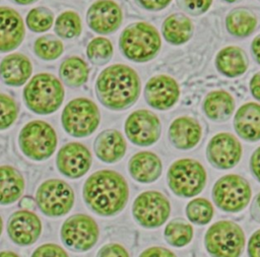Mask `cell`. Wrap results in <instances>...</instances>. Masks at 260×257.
I'll list each match as a JSON object with an SVG mask.
<instances>
[{
	"label": "cell",
	"mask_w": 260,
	"mask_h": 257,
	"mask_svg": "<svg viewBox=\"0 0 260 257\" xmlns=\"http://www.w3.org/2000/svg\"><path fill=\"white\" fill-rule=\"evenodd\" d=\"M83 199L96 214L112 216L123 210L128 198L127 181L118 172L101 170L91 174L83 185Z\"/></svg>",
	"instance_id": "cell-1"
},
{
	"label": "cell",
	"mask_w": 260,
	"mask_h": 257,
	"mask_svg": "<svg viewBox=\"0 0 260 257\" xmlns=\"http://www.w3.org/2000/svg\"><path fill=\"white\" fill-rule=\"evenodd\" d=\"M141 90L137 72L125 64L105 68L96 78L95 93L100 103L113 111H122L136 103Z\"/></svg>",
	"instance_id": "cell-2"
},
{
	"label": "cell",
	"mask_w": 260,
	"mask_h": 257,
	"mask_svg": "<svg viewBox=\"0 0 260 257\" xmlns=\"http://www.w3.org/2000/svg\"><path fill=\"white\" fill-rule=\"evenodd\" d=\"M119 46L127 59L142 63L153 59L157 55L161 40L157 29L152 24L137 21L123 29Z\"/></svg>",
	"instance_id": "cell-3"
},
{
	"label": "cell",
	"mask_w": 260,
	"mask_h": 257,
	"mask_svg": "<svg viewBox=\"0 0 260 257\" xmlns=\"http://www.w3.org/2000/svg\"><path fill=\"white\" fill-rule=\"evenodd\" d=\"M64 99L60 80L49 73L35 75L23 89L26 107L36 114L48 115L57 111Z\"/></svg>",
	"instance_id": "cell-4"
},
{
	"label": "cell",
	"mask_w": 260,
	"mask_h": 257,
	"mask_svg": "<svg viewBox=\"0 0 260 257\" xmlns=\"http://www.w3.org/2000/svg\"><path fill=\"white\" fill-rule=\"evenodd\" d=\"M207 174L204 167L193 158H180L174 162L167 174L170 190L178 197L192 198L205 187Z\"/></svg>",
	"instance_id": "cell-5"
},
{
	"label": "cell",
	"mask_w": 260,
	"mask_h": 257,
	"mask_svg": "<svg viewBox=\"0 0 260 257\" xmlns=\"http://www.w3.org/2000/svg\"><path fill=\"white\" fill-rule=\"evenodd\" d=\"M245 244L243 229L231 220L212 223L204 236V246L211 257H240Z\"/></svg>",
	"instance_id": "cell-6"
},
{
	"label": "cell",
	"mask_w": 260,
	"mask_h": 257,
	"mask_svg": "<svg viewBox=\"0 0 260 257\" xmlns=\"http://www.w3.org/2000/svg\"><path fill=\"white\" fill-rule=\"evenodd\" d=\"M211 195L220 210L236 213L247 207L252 197V189L249 182L242 176L229 174L214 183Z\"/></svg>",
	"instance_id": "cell-7"
},
{
	"label": "cell",
	"mask_w": 260,
	"mask_h": 257,
	"mask_svg": "<svg viewBox=\"0 0 260 257\" xmlns=\"http://www.w3.org/2000/svg\"><path fill=\"white\" fill-rule=\"evenodd\" d=\"M62 126L73 137H86L100 125L101 115L98 106L85 98L70 101L63 110Z\"/></svg>",
	"instance_id": "cell-8"
},
{
	"label": "cell",
	"mask_w": 260,
	"mask_h": 257,
	"mask_svg": "<svg viewBox=\"0 0 260 257\" xmlns=\"http://www.w3.org/2000/svg\"><path fill=\"white\" fill-rule=\"evenodd\" d=\"M57 142V134L53 127L40 120L27 123L18 137L21 151L34 160H44L50 157L56 149Z\"/></svg>",
	"instance_id": "cell-9"
},
{
	"label": "cell",
	"mask_w": 260,
	"mask_h": 257,
	"mask_svg": "<svg viewBox=\"0 0 260 257\" xmlns=\"http://www.w3.org/2000/svg\"><path fill=\"white\" fill-rule=\"evenodd\" d=\"M170 214V201L158 191H144L135 198L132 204L134 219L145 229L159 228L167 221Z\"/></svg>",
	"instance_id": "cell-10"
},
{
	"label": "cell",
	"mask_w": 260,
	"mask_h": 257,
	"mask_svg": "<svg viewBox=\"0 0 260 257\" xmlns=\"http://www.w3.org/2000/svg\"><path fill=\"white\" fill-rule=\"evenodd\" d=\"M36 201L42 212L48 216H61L70 211L74 204V192L64 181L50 179L40 185Z\"/></svg>",
	"instance_id": "cell-11"
},
{
	"label": "cell",
	"mask_w": 260,
	"mask_h": 257,
	"mask_svg": "<svg viewBox=\"0 0 260 257\" xmlns=\"http://www.w3.org/2000/svg\"><path fill=\"white\" fill-rule=\"evenodd\" d=\"M100 230L95 220L86 214H74L68 217L61 228V239L66 246L85 252L98 242Z\"/></svg>",
	"instance_id": "cell-12"
},
{
	"label": "cell",
	"mask_w": 260,
	"mask_h": 257,
	"mask_svg": "<svg viewBox=\"0 0 260 257\" xmlns=\"http://www.w3.org/2000/svg\"><path fill=\"white\" fill-rule=\"evenodd\" d=\"M127 138L137 146H150L160 137L159 118L148 110H136L131 113L124 124Z\"/></svg>",
	"instance_id": "cell-13"
},
{
	"label": "cell",
	"mask_w": 260,
	"mask_h": 257,
	"mask_svg": "<svg viewBox=\"0 0 260 257\" xmlns=\"http://www.w3.org/2000/svg\"><path fill=\"white\" fill-rule=\"evenodd\" d=\"M242 157V145L239 139L229 132H219L211 137L206 146V158L218 170L236 167Z\"/></svg>",
	"instance_id": "cell-14"
},
{
	"label": "cell",
	"mask_w": 260,
	"mask_h": 257,
	"mask_svg": "<svg viewBox=\"0 0 260 257\" xmlns=\"http://www.w3.org/2000/svg\"><path fill=\"white\" fill-rule=\"evenodd\" d=\"M146 103L153 109L167 111L172 109L179 101L180 87L171 76L158 74L152 76L144 86Z\"/></svg>",
	"instance_id": "cell-15"
},
{
	"label": "cell",
	"mask_w": 260,
	"mask_h": 257,
	"mask_svg": "<svg viewBox=\"0 0 260 257\" xmlns=\"http://www.w3.org/2000/svg\"><path fill=\"white\" fill-rule=\"evenodd\" d=\"M56 165L62 175L70 179H78L88 172L91 166V154L83 144L70 142L58 151Z\"/></svg>",
	"instance_id": "cell-16"
},
{
	"label": "cell",
	"mask_w": 260,
	"mask_h": 257,
	"mask_svg": "<svg viewBox=\"0 0 260 257\" xmlns=\"http://www.w3.org/2000/svg\"><path fill=\"white\" fill-rule=\"evenodd\" d=\"M123 19L122 9L113 0H98L87 10L88 26L96 34L108 35L116 31Z\"/></svg>",
	"instance_id": "cell-17"
},
{
	"label": "cell",
	"mask_w": 260,
	"mask_h": 257,
	"mask_svg": "<svg viewBox=\"0 0 260 257\" xmlns=\"http://www.w3.org/2000/svg\"><path fill=\"white\" fill-rule=\"evenodd\" d=\"M7 233L15 244L28 246L39 239L42 233V222L36 213L27 209L18 210L10 216Z\"/></svg>",
	"instance_id": "cell-18"
},
{
	"label": "cell",
	"mask_w": 260,
	"mask_h": 257,
	"mask_svg": "<svg viewBox=\"0 0 260 257\" xmlns=\"http://www.w3.org/2000/svg\"><path fill=\"white\" fill-rule=\"evenodd\" d=\"M201 136V125L192 117H178L169 127V139L178 149L187 150L195 147L199 143Z\"/></svg>",
	"instance_id": "cell-19"
},
{
	"label": "cell",
	"mask_w": 260,
	"mask_h": 257,
	"mask_svg": "<svg viewBox=\"0 0 260 257\" xmlns=\"http://www.w3.org/2000/svg\"><path fill=\"white\" fill-rule=\"evenodd\" d=\"M24 38V24L21 16L12 8L0 7V52L17 48Z\"/></svg>",
	"instance_id": "cell-20"
},
{
	"label": "cell",
	"mask_w": 260,
	"mask_h": 257,
	"mask_svg": "<svg viewBox=\"0 0 260 257\" xmlns=\"http://www.w3.org/2000/svg\"><path fill=\"white\" fill-rule=\"evenodd\" d=\"M234 128L238 136L246 141L260 140V104H243L234 116Z\"/></svg>",
	"instance_id": "cell-21"
},
{
	"label": "cell",
	"mask_w": 260,
	"mask_h": 257,
	"mask_svg": "<svg viewBox=\"0 0 260 257\" xmlns=\"http://www.w3.org/2000/svg\"><path fill=\"white\" fill-rule=\"evenodd\" d=\"M128 171L135 181L149 184L155 182L160 177L162 164L154 152L139 151L129 159Z\"/></svg>",
	"instance_id": "cell-22"
},
{
	"label": "cell",
	"mask_w": 260,
	"mask_h": 257,
	"mask_svg": "<svg viewBox=\"0 0 260 257\" xmlns=\"http://www.w3.org/2000/svg\"><path fill=\"white\" fill-rule=\"evenodd\" d=\"M93 147L98 158L107 164L119 162L127 150L125 138L115 129H107L101 132L94 140Z\"/></svg>",
	"instance_id": "cell-23"
},
{
	"label": "cell",
	"mask_w": 260,
	"mask_h": 257,
	"mask_svg": "<svg viewBox=\"0 0 260 257\" xmlns=\"http://www.w3.org/2000/svg\"><path fill=\"white\" fill-rule=\"evenodd\" d=\"M203 112L205 116L213 122L228 121L236 108L234 97L223 89L212 90L203 101Z\"/></svg>",
	"instance_id": "cell-24"
},
{
	"label": "cell",
	"mask_w": 260,
	"mask_h": 257,
	"mask_svg": "<svg viewBox=\"0 0 260 257\" xmlns=\"http://www.w3.org/2000/svg\"><path fill=\"white\" fill-rule=\"evenodd\" d=\"M249 61L243 49L237 46L222 48L215 57L217 71L230 78L244 74L248 68Z\"/></svg>",
	"instance_id": "cell-25"
},
{
	"label": "cell",
	"mask_w": 260,
	"mask_h": 257,
	"mask_svg": "<svg viewBox=\"0 0 260 257\" xmlns=\"http://www.w3.org/2000/svg\"><path fill=\"white\" fill-rule=\"evenodd\" d=\"M30 61L22 54H10L0 64V76L4 83L12 86L22 85L30 76Z\"/></svg>",
	"instance_id": "cell-26"
},
{
	"label": "cell",
	"mask_w": 260,
	"mask_h": 257,
	"mask_svg": "<svg viewBox=\"0 0 260 257\" xmlns=\"http://www.w3.org/2000/svg\"><path fill=\"white\" fill-rule=\"evenodd\" d=\"M193 22L191 18L183 13H173L162 22L161 33L165 40L172 45H183L193 35Z\"/></svg>",
	"instance_id": "cell-27"
},
{
	"label": "cell",
	"mask_w": 260,
	"mask_h": 257,
	"mask_svg": "<svg viewBox=\"0 0 260 257\" xmlns=\"http://www.w3.org/2000/svg\"><path fill=\"white\" fill-rule=\"evenodd\" d=\"M24 180L21 174L10 166L0 167V204L15 202L23 193Z\"/></svg>",
	"instance_id": "cell-28"
},
{
	"label": "cell",
	"mask_w": 260,
	"mask_h": 257,
	"mask_svg": "<svg viewBox=\"0 0 260 257\" xmlns=\"http://www.w3.org/2000/svg\"><path fill=\"white\" fill-rule=\"evenodd\" d=\"M257 26V18L247 9L237 8L225 17V27L229 34L236 38H247Z\"/></svg>",
	"instance_id": "cell-29"
},
{
	"label": "cell",
	"mask_w": 260,
	"mask_h": 257,
	"mask_svg": "<svg viewBox=\"0 0 260 257\" xmlns=\"http://www.w3.org/2000/svg\"><path fill=\"white\" fill-rule=\"evenodd\" d=\"M59 72L62 80L67 85L78 87L86 82L89 69L87 64L81 58L72 56L63 61Z\"/></svg>",
	"instance_id": "cell-30"
},
{
	"label": "cell",
	"mask_w": 260,
	"mask_h": 257,
	"mask_svg": "<svg viewBox=\"0 0 260 257\" xmlns=\"http://www.w3.org/2000/svg\"><path fill=\"white\" fill-rule=\"evenodd\" d=\"M164 237L167 243L173 247H185L193 239V227L183 218L172 219L165 228Z\"/></svg>",
	"instance_id": "cell-31"
},
{
	"label": "cell",
	"mask_w": 260,
	"mask_h": 257,
	"mask_svg": "<svg viewBox=\"0 0 260 257\" xmlns=\"http://www.w3.org/2000/svg\"><path fill=\"white\" fill-rule=\"evenodd\" d=\"M213 213L214 209L211 202L202 197L194 198L186 205V216L195 224L204 226L209 223Z\"/></svg>",
	"instance_id": "cell-32"
},
{
	"label": "cell",
	"mask_w": 260,
	"mask_h": 257,
	"mask_svg": "<svg viewBox=\"0 0 260 257\" xmlns=\"http://www.w3.org/2000/svg\"><path fill=\"white\" fill-rule=\"evenodd\" d=\"M81 19L74 11L61 13L55 22V31L63 39H73L81 33Z\"/></svg>",
	"instance_id": "cell-33"
},
{
	"label": "cell",
	"mask_w": 260,
	"mask_h": 257,
	"mask_svg": "<svg viewBox=\"0 0 260 257\" xmlns=\"http://www.w3.org/2000/svg\"><path fill=\"white\" fill-rule=\"evenodd\" d=\"M112 43L103 37L92 39L86 48V55L91 63L95 65L107 64L113 56Z\"/></svg>",
	"instance_id": "cell-34"
},
{
	"label": "cell",
	"mask_w": 260,
	"mask_h": 257,
	"mask_svg": "<svg viewBox=\"0 0 260 257\" xmlns=\"http://www.w3.org/2000/svg\"><path fill=\"white\" fill-rule=\"evenodd\" d=\"M34 50L41 59L54 60L63 53V44L53 36H44L37 39Z\"/></svg>",
	"instance_id": "cell-35"
},
{
	"label": "cell",
	"mask_w": 260,
	"mask_h": 257,
	"mask_svg": "<svg viewBox=\"0 0 260 257\" xmlns=\"http://www.w3.org/2000/svg\"><path fill=\"white\" fill-rule=\"evenodd\" d=\"M53 20V12L46 7L34 8L26 16V24L28 28L36 33L48 30L52 26Z\"/></svg>",
	"instance_id": "cell-36"
},
{
	"label": "cell",
	"mask_w": 260,
	"mask_h": 257,
	"mask_svg": "<svg viewBox=\"0 0 260 257\" xmlns=\"http://www.w3.org/2000/svg\"><path fill=\"white\" fill-rule=\"evenodd\" d=\"M17 113L18 109L13 99L0 93V130L10 127L16 120Z\"/></svg>",
	"instance_id": "cell-37"
},
{
	"label": "cell",
	"mask_w": 260,
	"mask_h": 257,
	"mask_svg": "<svg viewBox=\"0 0 260 257\" xmlns=\"http://www.w3.org/2000/svg\"><path fill=\"white\" fill-rule=\"evenodd\" d=\"M176 2L181 9L194 16L205 13L212 4V0H176Z\"/></svg>",
	"instance_id": "cell-38"
},
{
	"label": "cell",
	"mask_w": 260,
	"mask_h": 257,
	"mask_svg": "<svg viewBox=\"0 0 260 257\" xmlns=\"http://www.w3.org/2000/svg\"><path fill=\"white\" fill-rule=\"evenodd\" d=\"M31 257H68V254L56 244H44L35 250Z\"/></svg>",
	"instance_id": "cell-39"
},
{
	"label": "cell",
	"mask_w": 260,
	"mask_h": 257,
	"mask_svg": "<svg viewBox=\"0 0 260 257\" xmlns=\"http://www.w3.org/2000/svg\"><path fill=\"white\" fill-rule=\"evenodd\" d=\"M96 257H130L128 251L120 244L117 243H110L103 246L98 254Z\"/></svg>",
	"instance_id": "cell-40"
},
{
	"label": "cell",
	"mask_w": 260,
	"mask_h": 257,
	"mask_svg": "<svg viewBox=\"0 0 260 257\" xmlns=\"http://www.w3.org/2000/svg\"><path fill=\"white\" fill-rule=\"evenodd\" d=\"M139 257H177V256L175 255L174 252H172L167 248L153 246L142 251Z\"/></svg>",
	"instance_id": "cell-41"
},
{
	"label": "cell",
	"mask_w": 260,
	"mask_h": 257,
	"mask_svg": "<svg viewBox=\"0 0 260 257\" xmlns=\"http://www.w3.org/2000/svg\"><path fill=\"white\" fill-rule=\"evenodd\" d=\"M142 8L150 11H159L170 5L172 0H135Z\"/></svg>",
	"instance_id": "cell-42"
},
{
	"label": "cell",
	"mask_w": 260,
	"mask_h": 257,
	"mask_svg": "<svg viewBox=\"0 0 260 257\" xmlns=\"http://www.w3.org/2000/svg\"><path fill=\"white\" fill-rule=\"evenodd\" d=\"M248 256L260 257V229L254 232L248 241Z\"/></svg>",
	"instance_id": "cell-43"
},
{
	"label": "cell",
	"mask_w": 260,
	"mask_h": 257,
	"mask_svg": "<svg viewBox=\"0 0 260 257\" xmlns=\"http://www.w3.org/2000/svg\"><path fill=\"white\" fill-rule=\"evenodd\" d=\"M250 169L253 176L260 182V146L257 147L250 158Z\"/></svg>",
	"instance_id": "cell-44"
},
{
	"label": "cell",
	"mask_w": 260,
	"mask_h": 257,
	"mask_svg": "<svg viewBox=\"0 0 260 257\" xmlns=\"http://www.w3.org/2000/svg\"><path fill=\"white\" fill-rule=\"evenodd\" d=\"M249 87L253 98L260 102V71L252 76L250 79Z\"/></svg>",
	"instance_id": "cell-45"
},
{
	"label": "cell",
	"mask_w": 260,
	"mask_h": 257,
	"mask_svg": "<svg viewBox=\"0 0 260 257\" xmlns=\"http://www.w3.org/2000/svg\"><path fill=\"white\" fill-rule=\"evenodd\" d=\"M250 213L251 217L260 223V192L256 195V197L253 199L251 206H250Z\"/></svg>",
	"instance_id": "cell-46"
},
{
	"label": "cell",
	"mask_w": 260,
	"mask_h": 257,
	"mask_svg": "<svg viewBox=\"0 0 260 257\" xmlns=\"http://www.w3.org/2000/svg\"><path fill=\"white\" fill-rule=\"evenodd\" d=\"M251 51L256 62L260 65V34L254 38L251 44Z\"/></svg>",
	"instance_id": "cell-47"
},
{
	"label": "cell",
	"mask_w": 260,
	"mask_h": 257,
	"mask_svg": "<svg viewBox=\"0 0 260 257\" xmlns=\"http://www.w3.org/2000/svg\"><path fill=\"white\" fill-rule=\"evenodd\" d=\"M20 205H21L24 209L29 210V209L34 208V206H35V201H34L32 198H30V197H24V198L21 199Z\"/></svg>",
	"instance_id": "cell-48"
},
{
	"label": "cell",
	"mask_w": 260,
	"mask_h": 257,
	"mask_svg": "<svg viewBox=\"0 0 260 257\" xmlns=\"http://www.w3.org/2000/svg\"><path fill=\"white\" fill-rule=\"evenodd\" d=\"M0 257H18V255L11 251H2L0 252Z\"/></svg>",
	"instance_id": "cell-49"
},
{
	"label": "cell",
	"mask_w": 260,
	"mask_h": 257,
	"mask_svg": "<svg viewBox=\"0 0 260 257\" xmlns=\"http://www.w3.org/2000/svg\"><path fill=\"white\" fill-rule=\"evenodd\" d=\"M17 4H21V5H26V4H30V3H34L36 2L37 0H11Z\"/></svg>",
	"instance_id": "cell-50"
},
{
	"label": "cell",
	"mask_w": 260,
	"mask_h": 257,
	"mask_svg": "<svg viewBox=\"0 0 260 257\" xmlns=\"http://www.w3.org/2000/svg\"><path fill=\"white\" fill-rule=\"evenodd\" d=\"M2 228H3V221H2V218H1V216H0V235H1V233H2Z\"/></svg>",
	"instance_id": "cell-51"
},
{
	"label": "cell",
	"mask_w": 260,
	"mask_h": 257,
	"mask_svg": "<svg viewBox=\"0 0 260 257\" xmlns=\"http://www.w3.org/2000/svg\"><path fill=\"white\" fill-rule=\"evenodd\" d=\"M225 2H229V3H234V2H237V1H240V0H223Z\"/></svg>",
	"instance_id": "cell-52"
},
{
	"label": "cell",
	"mask_w": 260,
	"mask_h": 257,
	"mask_svg": "<svg viewBox=\"0 0 260 257\" xmlns=\"http://www.w3.org/2000/svg\"><path fill=\"white\" fill-rule=\"evenodd\" d=\"M259 1H260V0H259Z\"/></svg>",
	"instance_id": "cell-53"
}]
</instances>
